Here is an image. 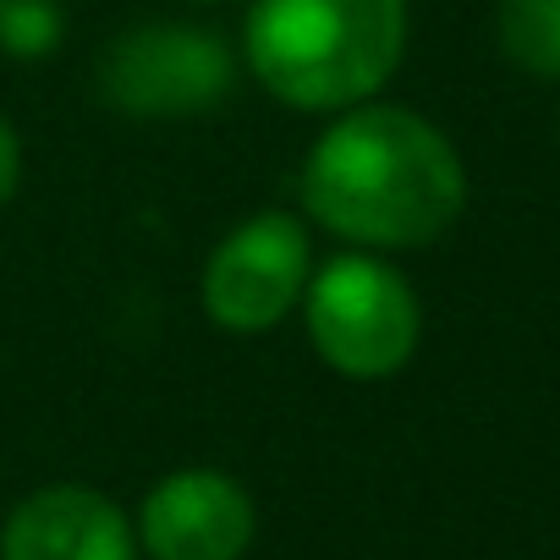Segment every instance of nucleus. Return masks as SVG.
Masks as SVG:
<instances>
[{"label": "nucleus", "mask_w": 560, "mask_h": 560, "mask_svg": "<svg viewBox=\"0 0 560 560\" xmlns=\"http://www.w3.org/2000/svg\"><path fill=\"white\" fill-rule=\"evenodd\" d=\"M236 67V50L198 23H138L100 50L94 89L121 116L171 121L225 105Z\"/></svg>", "instance_id": "nucleus-4"}, {"label": "nucleus", "mask_w": 560, "mask_h": 560, "mask_svg": "<svg viewBox=\"0 0 560 560\" xmlns=\"http://www.w3.org/2000/svg\"><path fill=\"white\" fill-rule=\"evenodd\" d=\"M132 533L149 560H242L258 533V505L220 467H176L154 478Z\"/></svg>", "instance_id": "nucleus-6"}, {"label": "nucleus", "mask_w": 560, "mask_h": 560, "mask_svg": "<svg viewBox=\"0 0 560 560\" xmlns=\"http://www.w3.org/2000/svg\"><path fill=\"white\" fill-rule=\"evenodd\" d=\"M303 325L325 369L374 385L412 363L423 341V303L385 253L352 247L330 264H314V280L303 292Z\"/></svg>", "instance_id": "nucleus-3"}, {"label": "nucleus", "mask_w": 560, "mask_h": 560, "mask_svg": "<svg viewBox=\"0 0 560 560\" xmlns=\"http://www.w3.org/2000/svg\"><path fill=\"white\" fill-rule=\"evenodd\" d=\"M182 7H231V0H182Z\"/></svg>", "instance_id": "nucleus-11"}, {"label": "nucleus", "mask_w": 560, "mask_h": 560, "mask_svg": "<svg viewBox=\"0 0 560 560\" xmlns=\"http://www.w3.org/2000/svg\"><path fill=\"white\" fill-rule=\"evenodd\" d=\"M303 214L358 253L440 242L467 209L462 149L429 116L385 100L336 110L303 160Z\"/></svg>", "instance_id": "nucleus-1"}, {"label": "nucleus", "mask_w": 560, "mask_h": 560, "mask_svg": "<svg viewBox=\"0 0 560 560\" xmlns=\"http://www.w3.org/2000/svg\"><path fill=\"white\" fill-rule=\"evenodd\" d=\"M494 45L516 72L555 83L560 78V0H500Z\"/></svg>", "instance_id": "nucleus-8"}, {"label": "nucleus", "mask_w": 560, "mask_h": 560, "mask_svg": "<svg viewBox=\"0 0 560 560\" xmlns=\"http://www.w3.org/2000/svg\"><path fill=\"white\" fill-rule=\"evenodd\" d=\"M407 0H253L242 61L269 100L336 116L380 100L407 56Z\"/></svg>", "instance_id": "nucleus-2"}, {"label": "nucleus", "mask_w": 560, "mask_h": 560, "mask_svg": "<svg viewBox=\"0 0 560 560\" xmlns=\"http://www.w3.org/2000/svg\"><path fill=\"white\" fill-rule=\"evenodd\" d=\"M18 182H23V138H18V127L7 116H0V209L12 203Z\"/></svg>", "instance_id": "nucleus-10"}, {"label": "nucleus", "mask_w": 560, "mask_h": 560, "mask_svg": "<svg viewBox=\"0 0 560 560\" xmlns=\"http://www.w3.org/2000/svg\"><path fill=\"white\" fill-rule=\"evenodd\" d=\"M67 45V0H0V56L50 61Z\"/></svg>", "instance_id": "nucleus-9"}, {"label": "nucleus", "mask_w": 560, "mask_h": 560, "mask_svg": "<svg viewBox=\"0 0 560 560\" xmlns=\"http://www.w3.org/2000/svg\"><path fill=\"white\" fill-rule=\"evenodd\" d=\"M308 280H314V236L303 214L258 209L209 247L198 275V303L209 325L231 336H264L303 308Z\"/></svg>", "instance_id": "nucleus-5"}, {"label": "nucleus", "mask_w": 560, "mask_h": 560, "mask_svg": "<svg viewBox=\"0 0 560 560\" xmlns=\"http://www.w3.org/2000/svg\"><path fill=\"white\" fill-rule=\"evenodd\" d=\"M0 560H138L127 511L89 483H45L0 527Z\"/></svg>", "instance_id": "nucleus-7"}]
</instances>
